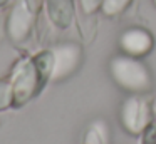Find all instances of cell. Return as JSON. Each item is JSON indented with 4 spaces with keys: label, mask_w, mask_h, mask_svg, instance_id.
Returning <instances> with one entry per match:
<instances>
[{
    "label": "cell",
    "mask_w": 156,
    "mask_h": 144,
    "mask_svg": "<svg viewBox=\"0 0 156 144\" xmlns=\"http://www.w3.org/2000/svg\"><path fill=\"white\" fill-rule=\"evenodd\" d=\"M52 76V52H41L32 59L19 64L12 77L14 104L22 106L44 87Z\"/></svg>",
    "instance_id": "6da1fadb"
},
{
    "label": "cell",
    "mask_w": 156,
    "mask_h": 144,
    "mask_svg": "<svg viewBox=\"0 0 156 144\" xmlns=\"http://www.w3.org/2000/svg\"><path fill=\"white\" fill-rule=\"evenodd\" d=\"M111 76L118 86L131 92H144L151 87V74L146 65L131 55H119L111 60Z\"/></svg>",
    "instance_id": "7a4b0ae2"
},
{
    "label": "cell",
    "mask_w": 156,
    "mask_h": 144,
    "mask_svg": "<svg viewBox=\"0 0 156 144\" xmlns=\"http://www.w3.org/2000/svg\"><path fill=\"white\" fill-rule=\"evenodd\" d=\"M39 0H17L9 17L7 30L15 42H20L32 30L35 15H37Z\"/></svg>",
    "instance_id": "3957f363"
},
{
    "label": "cell",
    "mask_w": 156,
    "mask_h": 144,
    "mask_svg": "<svg viewBox=\"0 0 156 144\" xmlns=\"http://www.w3.org/2000/svg\"><path fill=\"white\" fill-rule=\"evenodd\" d=\"M151 112L144 99L133 96L124 100L121 107V122L124 129L131 134H143V131L149 126Z\"/></svg>",
    "instance_id": "277c9868"
},
{
    "label": "cell",
    "mask_w": 156,
    "mask_h": 144,
    "mask_svg": "<svg viewBox=\"0 0 156 144\" xmlns=\"http://www.w3.org/2000/svg\"><path fill=\"white\" fill-rule=\"evenodd\" d=\"M52 52V76L51 79L59 80L67 77L77 67L81 60V49L74 44H64L55 47Z\"/></svg>",
    "instance_id": "5b68a950"
},
{
    "label": "cell",
    "mask_w": 156,
    "mask_h": 144,
    "mask_svg": "<svg viewBox=\"0 0 156 144\" xmlns=\"http://www.w3.org/2000/svg\"><path fill=\"white\" fill-rule=\"evenodd\" d=\"M119 45L128 55L131 57H141L151 50L153 47V37L149 32L143 29H129L122 32L119 39Z\"/></svg>",
    "instance_id": "8992f818"
},
{
    "label": "cell",
    "mask_w": 156,
    "mask_h": 144,
    "mask_svg": "<svg viewBox=\"0 0 156 144\" xmlns=\"http://www.w3.org/2000/svg\"><path fill=\"white\" fill-rule=\"evenodd\" d=\"M47 7L55 25L67 27L71 23V15H72L71 0H47Z\"/></svg>",
    "instance_id": "52a82bcc"
},
{
    "label": "cell",
    "mask_w": 156,
    "mask_h": 144,
    "mask_svg": "<svg viewBox=\"0 0 156 144\" xmlns=\"http://www.w3.org/2000/svg\"><path fill=\"white\" fill-rule=\"evenodd\" d=\"M86 144H108V127L106 122L96 121L86 134Z\"/></svg>",
    "instance_id": "ba28073f"
},
{
    "label": "cell",
    "mask_w": 156,
    "mask_h": 144,
    "mask_svg": "<svg viewBox=\"0 0 156 144\" xmlns=\"http://www.w3.org/2000/svg\"><path fill=\"white\" fill-rule=\"evenodd\" d=\"M14 104V87L10 80H0V111H5Z\"/></svg>",
    "instance_id": "9c48e42d"
},
{
    "label": "cell",
    "mask_w": 156,
    "mask_h": 144,
    "mask_svg": "<svg viewBox=\"0 0 156 144\" xmlns=\"http://www.w3.org/2000/svg\"><path fill=\"white\" fill-rule=\"evenodd\" d=\"M131 0H104L102 2V10L106 15H118L128 7Z\"/></svg>",
    "instance_id": "30bf717a"
},
{
    "label": "cell",
    "mask_w": 156,
    "mask_h": 144,
    "mask_svg": "<svg viewBox=\"0 0 156 144\" xmlns=\"http://www.w3.org/2000/svg\"><path fill=\"white\" fill-rule=\"evenodd\" d=\"M141 144H156V126H148L143 131Z\"/></svg>",
    "instance_id": "8fae6325"
},
{
    "label": "cell",
    "mask_w": 156,
    "mask_h": 144,
    "mask_svg": "<svg viewBox=\"0 0 156 144\" xmlns=\"http://www.w3.org/2000/svg\"><path fill=\"white\" fill-rule=\"evenodd\" d=\"M102 2H104V0H81V5H82V9H84L86 13H91V12H94L96 9H99V7L102 5Z\"/></svg>",
    "instance_id": "7c38bea8"
},
{
    "label": "cell",
    "mask_w": 156,
    "mask_h": 144,
    "mask_svg": "<svg viewBox=\"0 0 156 144\" xmlns=\"http://www.w3.org/2000/svg\"><path fill=\"white\" fill-rule=\"evenodd\" d=\"M5 2H7V0H0V5H4Z\"/></svg>",
    "instance_id": "4fadbf2b"
},
{
    "label": "cell",
    "mask_w": 156,
    "mask_h": 144,
    "mask_svg": "<svg viewBox=\"0 0 156 144\" xmlns=\"http://www.w3.org/2000/svg\"><path fill=\"white\" fill-rule=\"evenodd\" d=\"M154 3H156V0H154Z\"/></svg>",
    "instance_id": "5bb4252c"
}]
</instances>
